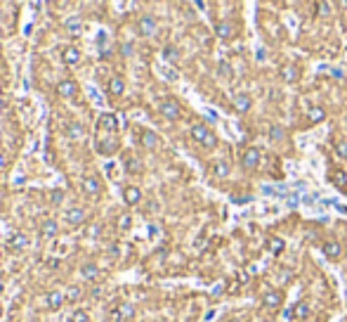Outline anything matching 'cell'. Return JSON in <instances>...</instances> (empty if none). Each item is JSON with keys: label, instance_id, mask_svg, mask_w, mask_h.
I'll return each mask as SVG.
<instances>
[{"label": "cell", "instance_id": "obj_33", "mask_svg": "<svg viewBox=\"0 0 347 322\" xmlns=\"http://www.w3.org/2000/svg\"><path fill=\"white\" fill-rule=\"evenodd\" d=\"M71 322H90V313L83 310V308H78V310L71 313Z\"/></svg>", "mask_w": 347, "mask_h": 322}, {"label": "cell", "instance_id": "obj_18", "mask_svg": "<svg viewBox=\"0 0 347 322\" xmlns=\"http://www.w3.org/2000/svg\"><path fill=\"white\" fill-rule=\"evenodd\" d=\"M321 251H324L326 259H340V253H342V244L338 239H326L324 246H321Z\"/></svg>", "mask_w": 347, "mask_h": 322}, {"label": "cell", "instance_id": "obj_11", "mask_svg": "<svg viewBox=\"0 0 347 322\" xmlns=\"http://www.w3.org/2000/svg\"><path fill=\"white\" fill-rule=\"evenodd\" d=\"M137 33L142 38H149V36H154L156 33V19L151 15H144L137 19Z\"/></svg>", "mask_w": 347, "mask_h": 322}, {"label": "cell", "instance_id": "obj_12", "mask_svg": "<svg viewBox=\"0 0 347 322\" xmlns=\"http://www.w3.org/2000/svg\"><path fill=\"white\" fill-rule=\"evenodd\" d=\"M38 232H40V237H43V239H54V237L59 235V223H57L54 218L40 220Z\"/></svg>", "mask_w": 347, "mask_h": 322}, {"label": "cell", "instance_id": "obj_39", "mask_svg": "<svg viewBox=\"0 0 347 322\" xmlns=\"http://www.w3.org/2000/svg\"><path fill=\"white\" fill-rule=\"evenodd\" d=\"M331 10H328V5L326 3H319V15H328Z\"/></svg>", "mask_w": 347, "mask_h": 322}, {"label": "cell", "instance_id": "obj_23", "mask_svg": "<svg viewBox=\"0 0 347 322\" xmlns=\"http://www.w3.org/2000/svg\"><path fill=\"white\" fill-rule=\"evenodd\" d=\"M281 301H284V294H281V291H267L265 299H263V306L270 308V310H274V308L281 306Z\"/></svg>", "mask_w": 347, "mask_h": 322}, {"label": "cell", "instance_id": "obj_41", "mask_svg": "<svg viewBox=\"0 0 347 322\" xmlns=\"http://www.w3.org/2000/svg\"><path fill=\"white\" fill-rule=\"evenodd\" d=\"M111 322H125V320H123V317H121L118 313H114V315H111Z\"/></svg>", "mask_w": 347, "mask_h": 322}, {"label": "cell", "instance_id": "obj_38", "mask_svg": "<svg viewBox=\"0 0 347 322\" xmlns=\"http://www.w3.org/2000/svg\"><path fill=\"white\" fill-rule=\"evenodd\" d=\"M5 166H8V154H5V152L0 150V171H3Z\"/></svg>", "mask_w": 347, "mask_h": 322}, {"label": "cell", "instance_id": "obj_36", "mask_svg": "<svg viewBox=\"0 0 347 322\" xmlns=\"http://www.w3.org/2000/svg\"><path fill=\"white\" fill-rule=\"evenodd\" d=\"M335 152H338V157L347 159V140H338V142H335Z\"/></svg>", "mask_w": 347, "mask_h": 322}, {"label": "cell", "instance_id": "obj_27", "mask_svg": "<svg viewBox=\"0 0 347 322\" xmlns=\"http://www.w3.org/2000/svg\"><path fill=\"white\" fill-rule=\"evenodd\" d=\"M210 173H213L215 178H227L231 171H229V164H227V161H215V164L210 166Z\"/></svg>", "mask_w": 347, "mask_h": 322}, {"label": "cell", "instance_id": "obj_31", "mask_svg": "<svg viewBox=\"0 0 347 322\" xmlns=\"http://www.w3.org/2000/svg\"><path fill=\"white\" fill-rule=\"evenodd\" d=\"M163 59H168V62H178V59H180V50L175 45H165V47H163Z\"/></svg>", "mask_w": 347, "mask_h": 322}, {"label": "cell", "instance_id": "obj_22", "mask_svg": "<svg viewBox=\"0 0 347 322\" xmlns=\"http://www.w3.org/2000/svg\"><path fill=\"white\" fill-rule=\"evenodd\" d=\"M231 104H234V109L239 111V114H246L253 102H250V95L239 93V95H234V97H231Z\"/></svg>", "mask_w": 347, "mask_h": 322}, {"label": "cell", "instance_id": "obj_1", "mask_svg": "<svg viewBox=\"0 0 347 322\" xmlns=\"http://www.w3.org/2000/svg\"><path fill=\"white\" fill-rule=\"evenodd\" d=\"M189 135H192L194 142H199L201 147H206V150H213V147L217 145L215 133H213L206 123H194V126L189 128Z\"/></svg>", "mask_w": 347, "mask_h": 322}, {"label": "cell", "instance_id": "obj_14", "mask_svg": "<svg viewBox=\"0 0 347 322\" xmlns=\"http://www.w3.org/2000/svg\"><path fill=\"white\" fill-rule=\"evenodd\" d=\"M83 192L88 197H100L102 195V182L97 175H85L83 178Z\"/></svg>", "mask_w": 347, "mask_h": 322}, {"label": "cell", "instance_id": "obj_30", "mask_svg": "<svg viewBox=\"0 0 347 322\" xmlns=\"http://www.w3.org/2000/svg\"><path fill=\"white\" fill-rule=\"evenodd\" d=\"M281 79L288 81V83L298 81V69H295L293 64H284V67H281Z\"/></svg>", "mask_w": 347, "mask_h": 322}, {"label": "cell", "instance_id": "obj_29", "mask_svg": "<svg viewBox=\"0 0 347 322\" xmlns=\"http://www.w3.org/2000/svg\"><path fill=\"white\" fill-rule=\"evenodd\" d=\"M267 249H270V253H274V256H279V253L286 249V244L281 237H270V242H267Z\"/></svg>", "mask_w": 347, "mask_h": 322}, {"label": "cell", "instance_id": "obj_13", "mask_svg": "<svg viewBox=\"0 0 347 322\" xmlns=\"http://www.w3.org/2000/svg\"><path fill=\"white\" fill-rule=\"evenodd\" d=\"M123 93H125V79L116 74V76H111V79H109V83H107V95L116 100V97H121Z\"/></svg>", "mask_w": 347, "mask_h": 322}, {"label": "cell", "instance_id": "obj_8", "mask_svg": "<svg viewBox=\"0 0 347 322\" xmlns=\"http://www.w3.org/2000/svg\"><path fill=\"white\" fill-rule=\"evenodd\" d=\"M257 164H260V150H257V147L243 150V154H241V166H243V171H255Z\"/></svg>", "mask_w": 347, "mask_h": 322}, {"label": "cell", "instance_id": "obj_42", "mask_svg": "<svg viewBox=\"0 0 347 322\" xmlns=\"http://www.w3.org/2000/svg\"><path fill=\"white\" fill-rule=\"evenodd\" d=\"M340 5H342V8H347V0H340Z\"/></svg>", "mask_w": 347, "mask_h": 322}, {"label": "cell", "instance_id": "obj_9", "mask_svg": "<svg viewBox=\"0 0 347 322\" xmlns=\"http://www.w3.org/2000/svg\"><path fill=\"white\" fill-rule=\"evenodd\" d=\"M29 235L26 232H22V230H17V232H12L8 239V249L10 251H24V249H29Z\"/></svg>", "mask_w": 347, "mask_h": 322}, {"label": "cell", "instance_id": "obj_24", "mask_svg": "<svg viewBox=\"0 0 347 322\" xmlns=\"http://www.w3.org/2000/svg\"><path fill=\"white\" fill-rule=\"evenodd\" d=\"M114 313H118L125 322H130L132 317H135V306H132V303H128V301H121V303L114 308Z\"/></svg>", "mask_w": 347, "mask_h": 322}, {"label": "cell", "instance_id": "obj_17", "mask_svg": "<svg viewBox=\"0 0 347 322\" xmlns=\"http://www.w3.org/2000/svg\"><path fill=\"white\" fill-rule=\"evenodd\" d=\"M100 275H102L100 266H97V263H93V261H88V263H83V266H80V277H83V280H90V282H95V280H100Z\"/></svg>", "mask_w": 347, "mask_h": 322}, {"label": "cell", "instance_id": "obj_32", "mask_svg": "<svg viewBox=\"0 0 347 322\" xmlns=\"http://www.w3.org/2000/svg\"><path fill=\"white\" fill-rule=\"evenodd\" d=\"M130 228H132V216L130 213H121V216H118V230H121V232H128Z\"/></svg>", "mask_w": 347, "mask_h": 322}, {"label": "cell", "instance_id": "obj_2", "mask_svg": "<svg viewBox=\"0 0 347 322\" xmlns=\"http://www.w3.org/2000/svg\"><path fill=\"white\" fill-rule=\"evenodd\" d=\"M118 138H111V140H107V135H97V140H95V150H97V154H102V157H114L116 152H118Z\"/></svg>", "mask_w": 347, "mask_h": 322}, {"label": "cell", "instance_id": "obj_16", "mask_svg": "<svg viewBox=\"0 0 347 322\" xmlns=\"http://www.w3.org/2000/svg\"><path fill=\"white\" fill-rule=\"evenodd\" d=\"M123 166H125V171L130 173V175H139V173L144 171V164H142V159H139L137 154H125Z\"/></svg>", "mask_w": 347, "mask_h": 322}, {"label": "cell", "instance_id": "obj_6", "mask_svg": "<svg viewBox=\"0 0 347 322\" xmlns=\"http://www.w3.org/2000/svg\"><path fill=\"white\" fill-rule=\"evenodd\" d=\"M57 95L64 100H73L78 95V81L76 79H62L57 83Z\"/></svg>", "mask_w": 347, "mask_h": 322}, {"label": "cell", "instance_id": "obj_10", "mask_svg": "<svg viewBox=\"0 0 347 322\" xmlns=\"http://www.w3.org/2000/svg\"><path fill=\"white\" fill-rule=\"evenodd\" d=\"M64 220L69 223L71 228H78V225H83L85 220H88V211L80 209V206H71L69 211L64 213Z\"/></svg>", "mask_w": 347, "mask_h": 322}, {"label": "cell", "instance_id": "obj_5", "mask_svg": "<svg viewBox=\"0 0 347 322\" xmlns=\"http://www.w3.org/2000/svg\"><path fill=\"white\" fill-rule=\"evenodd\" d=\"M59 55H62V62L66 64V67H78L80 59H83V52H80L78 45H64Z\"/></svg>", "mask_w": 347, "mask_h": 322}, {"label": "cell", "instance_id": "obj_28", "mask_svg": "<svg viewBox=\"0 0 347 322\" xmlns=\"http://www.w3.org/2000/svg\"><path fill=\"white\" fill-rule=\"evenodd\" d=\"M307 118L309 123H321L326 118V109L324 107H312V109H307Z\"/></svg>", "mask_w": 347, "mask_h": 322}, {"label": "cell", "instance_id": "obj_35", "mask_svg": "<svg viewBox=\"0 0 347 322\" xmlns=\"http://www.w3.org/2000/svg\"><path fill=\"white\" fill-rule=\"evenodd\" d=\"M284 135H286V131L281 126H272L270 128V138H272V140H284Z\"/></svg>", "mask_w": 347, "mask_h": 322}, {"label": "cell", "instance_id": "obj_3", "mask_svg": "<svg viewBox=\"0 0 347 322\" xmlns=\"http://www.w3.org/2000/svg\"><path fill=\"white\" fill-rule=\"evenodd\" d=\"M158 111H161L163 118H168V121H178L180 116H182V107H180L178 100H172V97H165V100H161V104H158Z\"/></svg>", "mask_w": 347, "mask_h": 322}, {"label": "cell", "instance_id": "obj_7", "mask_svg": "<svg viewBox=\"0 0 347 322\" xmlns=\"http://www.w3.org/2000/svg\"><path fill=\"white\" fill-rule=\"evenodd\" d=\"M137 140H139V145H142L144 150H156V147L161 145V138H158L154 131H149V128H139Z\"/></svg>", "mask_w": 347, "mask_h": 322}, {"label": "cell", "instance_id": "obj_34", "mask_svg": "<svg viewBox=\"0 0 347 322\" xmlns=\"http://www.w3.org/2000/svg\"><path fill=\"white\" fill-rule=\"evenodd\" d=\"M64 296H66V301H78L80 296H83V289H80V287H69Z\"/></svg>", "mask_w": 347, "mask_h": 322}, {"label": "cell", "instance_id": "obj_40", "mask_svg": "<svg viewBox=\"0 0 347 322\" xmlns=\"http://www.w3.org/2000/svg\"><path fill=\"white\" fill-rule=\"evenodd\" d=\"M121 50H123V55H130V52H132L130 43H125V45H121Z\"/></svg>", "mask_w": 347, "mask_h": 322}, {"label": "cell", "instance_id": "obj_19", "mask_svg": "<svg viewBox=\"0 0 347 322\" xmlns=\"http://www.w3.org/2000/svg\"><path fill=\"white\" fill-rule=\"evenodd\" d=\"M64 31L69 33L71 38H78V36L83 33V22H80L78 17H69V19L64 22Z\"/></svg>", "mask_w": 347, "mask_h": 322}, {"label": "cell", "instance_id": "obj_21", "mask_svg": "<svg viewBox=\"0 0 347 322\" xmlns=\"http://www.w3.org/2000/svg\"><path fill=\"white\" fill-rule=\"evenodd\" d=\"M309 315V306H307V301H298L293 308H291V313H288V317L293 322H300V320H305Z\"/></svg>", "mask_w": 347, "mask_h": 322}, {"label": "cell", "instance_id": "obj_15", "mask_svg": "<svg viewBox=\"0 0 347 322\" xmlns=\"http://www.w3.org/2000/svg\"><path fill=\"white\" fill-rule=\"evenodd\" d=\"M121 195H123V202L128 206H137L139 202H142V189H139L137 185H125Z\"/></svg>", "mask_w": 347, "mask_h": 322}, {"label": "cell", "instance_id": "obj_26", "mask_svg": "<svg viewBox=\"0 0 347 322\" xmlns=\"http://www.w3.org/2000/svg\"><path fill=\"white\" fill-rule=\"evenodd\" d=\"M215 33H217V38L227 40V38H231V36H234V29H231L229 22H217L215 24Z\"/></svg>", "mask_w": 347, "mask_h": 322}, {"label": "cell", "instance_id": "obj_25", "mask_svg": "<svg viewBox=\"0 0 347 322\" xmlns=\"http://www.w3.org/2000/svg\"><path fill=\"white\" fill-rule=\"evenodd\" d=\"M66 135H69L71 140H80V138L85 135L83 123H78V121H71L69 126H66Z\"/></svg>", "mask_w": 347, "mask_h": 322}, {"label": "cell", "instance_id": "obj_37", "mask_svg": "<svg viewBox=\"0 0 347 322\" xmlns=\"http://www.w3.org/2000/svg\"><path fill=\"white\" fill-rule=\"evenodd\" d=\"M220 74H224V76H229L231 69H229V64L227 62H220Z\"/></svg>", "mask_w": 347, "mask_h": 322}, {"label": "cell", "instance_id": "obj_4", "mask_svg": "<svg viewBox=\"0 0 347 322\" xmlns=\"http://www.w3.org/2000/svg\"><path fill=\"white\" fill-rule=\"evenodd\" d=\"M97 133H109V135L118 133V118H116V114H109V111L100 114V118H97Z\"/></svg>", "mask_w": 347, "mask_h": 322}, {"label": "cell", "instance_id": "obj_20", "mask_svg": "<svg viewBox=\"0 0 347 322\" xmlns=\"http://www.w3.org/2000/svg\"><path fill=\"white\" fill-rule=\"evenodd\" d=\"M64 301H66V296H64L62 291H47L45 294V303L50 310H59L64 306Z\"/></svg>", "mask_w": 347, "mask_h": 322}]
</instances>
